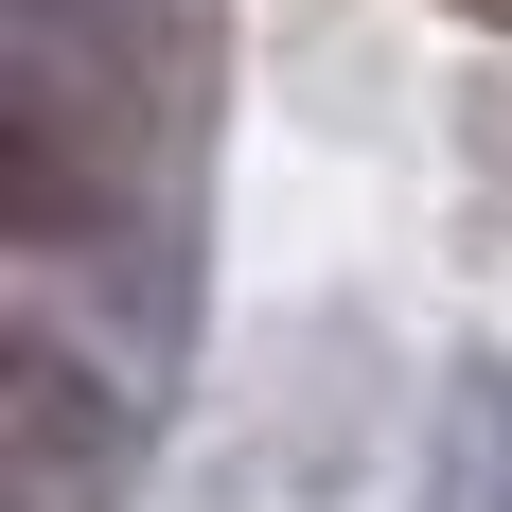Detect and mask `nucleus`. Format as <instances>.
Instances as JSON below:
<instances>
[{
    "label": "nucleus",
    "instance_id": "nucleus-1",
    "mask_svg": "<svg viewBox=\"0 0 512 512\" xmlns=\"http://www.w3.org/2000/svg\"><path fill=\"white\" fill-rule=\"evenodd\" d=\"M442 18H495V36H512V0H442Z\"/></svg>",
    "mask_w": 512,
    "mask_h": 512
}]
</instances>
